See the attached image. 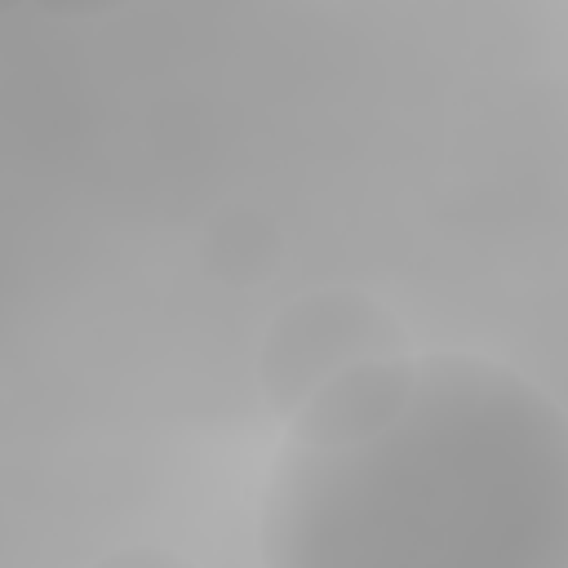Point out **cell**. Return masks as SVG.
Here are the masks:
<instances>
[{
	"instance_id": "obj_1",
	"label": "cell",
	"mask_w": 568,
	"mask_h": 568,
	"mask_svg": "<svg viewBox=\"0 0 568 568\" xmlns=\"http://www.w3.org/2000/svg\"><path fill=\"white\" fill-rule=\"evenodd\" d=\"M386 355L382 315H364L351 293H324L280 315L266 342V395L280 408H306L324 386Z\"/></svg>"
},
{
	"instance_id": "obj_2",
	"label": "cell",
	"mask_w": 568,
	"mask_h": 568,
	"mask_svg": "<svg viewBox=\"0 0 568 568\" xmlns=\"http://www.w3.org/2000/svg\"><path fill=\"white\" fill-rule=\"evenodd\" d=\"M280 257V235L262 213H226L204 235V262L226 284H253L271 275Z\"/></svg>"
},
{
	"instance_id": "obj_3",
	"label": "cell",
	"mask_w": 568,
	"mask_h": 568,
	"mask_svg": "<svg viewBox=\"0 0 568 568\" xmlns=\"http://www.w3.org/2000/svg\"><path fill=\"white\" fill-rule=\"evenodd\" d=\"M98 568H186V564H182V559H169V555H160V550H129V555L102 559Z\"/></svg>"
}]
</instances>
